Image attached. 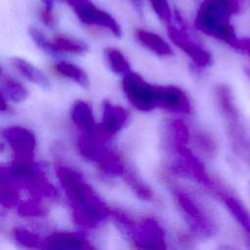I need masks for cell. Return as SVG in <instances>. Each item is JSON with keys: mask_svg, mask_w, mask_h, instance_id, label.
Instances as JSON below:
<instances>
[{"mask_svg": "<svg viewBox=\"0 0 250 250\" xmlns=\"http://www.w3.org/2000/svg\"><path fill=\"white\" fill-rule=\"evenodd\" d=\"M56 174L79 225L94 227L108 216L109 210L105 204L76 170L64 164H57Z\"/></svg>", "mask_w": 250, "mask_h": 250, "instance_id": "1", "label": "cell"}, {"mask_svg": "<svg viewBox=\"0 0 250 250\" xmlns=\"http://www.w3.org/2000/svg\"><path fill=\"white\" fill-rule=\"evenodd\" d=\"M240 9V0H203L197 10L194 26L205 35L242 53L241 38L231 21Z\"/></svg>", "mask_w": 250, "mask_h": 250, "instance_id": "2", "label": "cell"}, {"mask_svg": "<svg viewBox=\"0 0 250 250\" xmlns=\"http://www.w3.org/2000/svg\"><path fill=\"white\" fill-rule=\"evenodd\" d=\"M122 88L130 104L141 111H150L159 104L160 86L146 82L132 70L122 79Z\"/></svg>", "mask_w": 250, "mask_h": 250, "instance_id": "3", "label": "cell"}, {"mask_svg": "<svg viewBox=\"0 0 250 250\" xmlns=\"http://www.w3.org/2000/svg\"><path fill=\"white\" fill-rule=\"evenodd\" d=\"M118 220L129 229L132 241L139 250H167L164 231L155 220L148 218L137 225L124 215L118 216Z\"/></svg>", "mask_w": 250, "mask_h": 250, "instance_id": "4", "label": "cell"}, {"mask_svg": "<svg viewBox=\"0 0 250 250\" xmlns=\"http://www.w3.org/2000/svg\"><path fill=\"white\" fill-rule=\"evenodd\" d=\"M176 197L177 203L195 231L205 237L213 235L216 231V225L200 202L186 191L178 192Z\"/></svg>", "mask_w": 250, "mask_h": 250, "instance_id": "5", "label": "cell"}, {"mask_svg": "<svg viewBox=\"0 0 250 250\" xmlns=\"http://www.w3.org/2000/svg\"><path fill=\"white\" fill-rule=\"evenodd\" d=\"M3 138L14 154V162H32L36 147L33 133L21 126H9L2 132Z\"/></svg>", "mask_w": 250, "mask_h": 250, "instance_id": "6", "label": "cell"}, {"mask_svg": "<svg viewBox=\"0 0 250 250\" xmlns=\"http://www.w3.org/2000/svg\"><path fill=\"white\" fill-rule=\"evenodd\" d=\"M129 118V112L121 105L111 104L109 101L103 103V121L97 123L93 131L89 134L97 139L107 142L126 124Z\"/></svg>", "mask_w": 250, "mask_h": 250, "instance_id": "7", "label": "cell"}, {"mask_svg": "<svg viewBox=\"0 0 250 250\" xmlns=\"http://www.w3.org/2000/svg\"><path fill=\"white\" fill-rule=\"evenodd\" d=\"M70 6L82 22L106 28L115 36H121V27L115 19L105 11L96 7L90 0H75Z\"/></svg>", "mask_w": 250, "mask_h": 250, "instance_id": "8", "label": "cell"}, {"mask_svg": "<svg viewBox=\"0 0 250 250\" xmlns=\"http://www.w3.org/2000/svg\"><path fill=\"white\" fill-rule=\"evenodd\" d=\"M167 33L170 40L182 49L198 67H207L212 63V56L202 45L195 42L183 28L169 25Z\"/></svg>", "mask_w": 250, "mask_h": 250, "instance_id": "9", "label": "cell"}, {"mask_svg": "<svg viewBox=\"0 0 250 250\" xmlns=\"http://www.w3.org/2000/svg\"><path fill=\"white\" fill-rule=\"evenodd\" d=\"M232 219L239 225L247 237H250V209L233 192L218 186L214 189Z\"/></svg>", "mask_w": 250, "mask_h": 250, "instance_id": "10", "label": "cell"}, {"mask_svg": "<svg viewBox=\"0 0 250 250\" xmlns=\"http://www.w3.org/2000/svg\"><path fill=\"white\" fill-rule=\"evenodd\" d=\"M158 106L186 114L191 113L192 110L188 95L176 86H160Z\"/></svg>", "mask_w": 250, "mask_h": 250, "instance_id": "11", "label": "cell"}, {"mask_svg": "<svg viewBox=\"0 0 250 250\" xmlns=\"http://www.w3.org/2000/svg\"><path fill=\"white\" fill-rule=\"evenodd\" d=\"M45 250H93L85 238L75 232H55L45 240Z\"/></svg>", "mask_w": 250, "mask_h": 250, "instance_id": "12", "label": "cell"}, {"mask_svg": "<svg viewBox=\"0 0 250 250\" xmlns=\"http://www.w3.org/2000/svg\"><path fill=\"white\" fill-rule=\"evenodd\" d=\"M70 116L74 125L80 129L83 134H89L93 131L95 125V118L92 107L84 101H76L70 111Z\"/></svg>", "mask_w": 250, "mask_h": 250, "instance_id": "13", "label": "cell"}, {"mask_svg": "<svg viewBox=\"0 0 250 250\" xmlns=\"http://www.w3.org/2000/svg\"><path fill=\"white\" fill-rule=\"evenodd\" d=\"M11 62L15 69L21 74L24 78H26L28 81L36 84L37 86L43 88V89H49L50 88V81L45 76V74L39 70L36 66H34L29 62L25 61L21 58H13L11 60Z\"/></svg>", "mask_w": 250, "mask_h": 250, "instance_id": "14", "label": "cell"}, {"mask_svg": "<svg viewBox=\"0 0 250 250\" xmlns=\"http://www.w3.org/2000/svg\"><path fill=\"white\" fill-rule=\"evenodd\" d=\"M135 35L138 41L146 49L150 50L158 56L172 55V49L169 44L158 34L145 29H137Z\"/></svg>", "mask_w": 250, "mask_h": 250, "instance_id": "15", "label": "cell"}, {"mask_svg": "<svg viewBox=\"0 0 250 250\" xmlns=\"http://www.w3.org/2000/svg\"><path fill=\"white\" fill-rule=\"evenodd\" d=\"M1 95L12 103H21L28 97L26 88L14 77L2 73L1 76Z\"/></svg>", "mask_w": 250, "mask_h": 250, "instance_id": "16", "label": "cell"}, {"mask_svg": "<svg viewBox=\"0 0 250 250\" xmlns=\"http://www.w3.org/2000/svg\"><path fill=\"white\" fill-rule=\"evenodd\" d=\"M193 144L196 149L207 158H213L219 151V144L216 138L205 130H196L192 135Z\"/></svg>", "mask_w": 250, "mask_h": 250, "instance_id": "17", "label": "cell"}, {"mask_svg": "<svg viewBox=\"0 0 250 250\" xmlns=\"http://www.w3.org/2000/svg\"><path fill=\"white\" fill-rule=\"evenodd\" d=\"M55 68L60 74L73 80L79 86H81L83 88L89 87L90 81H89L87 73L82 68L77 66L76 64L68 62L61 61V62H57Z\"/></svg>", "mask_w": 250, "mask_h": 250, "instance_id": "18", "label": "cell"}, {"mask_svg": "<svg viewBox=\"0 0 250 250\" xmlns=\"http://www.w3.org/2000/svg\"><path fill=\"white\" fill-rule=\"evenodd\" d=\"M52 41L60 52L84 54L88 51V46L84 41L73 37L65 35H57L53 38Z\"/></svg>", "mask_w": 250, "mask_h": 250, "instance_id": "19", "label": "cell"}, {"mask_svg": "<svg viewBox=\"0 0 250 250\" xmlns=\"http://www.w3.org/2000/svg\"><path fill=\"white\" fill-rule=\"evenodd\" d=\"M104 55L111 71L114 73L124 76L131 71L128 61L119 50L109 47L104 50Z\"/></svg>", "mask_w": 250, "mask_h": 250, "instance_id": "20", "label": "cell"}, {"mask_svg": "<svg viewBox=\"0 0 250 250\" xmlns=\"http://www.w3.org/2000/svg\"><path fill=\"white\" fill-rule=\"evenodd\" d=\"M123 175L128 186L135 191V193L138 196L146 200H149L152 198L153 196L152 190L145 182H143L140 179V177L137 174H135L133 171L125 170Z\"/></svg>", "mask_w": 250, "mask_h": 250, "instance_id": "21", "label": "cell"}, {"mask_svg": "<svg viewBox=\"0 0 250 250\" xmlns=\"http://www.w3.org/2000/svg\"><path fill=\"white\" fill-rule=\"evenodd\" d=\"M14 236H15V239L19 243H21V245H23L27 248L44 249L45 242L41 241L40 237L37 234H35L25 229H21V228L15 229Z\"/></svg>", "mask_w": 250, "mask_h": 250, "instance_id": "22", "label": "cell"}, {"mask_svg": "<svg viewBox=\"0 0 250 250\" xmlns=\"http://www.w3.org/2000/svg\"><path fill=\"white\" fill-rule=\"evenodd\" d=\"M28 32H29V35L32 38V40L35 42V44L40 49H42L44 52L48 53L49 55H51L53 57L60 56V51L55 46L53 41H49L40 30H38L35 27H30Z\"/></svg>", "mask_w": 250, "mask_h": 250, "instance_id": "23", "label": "cell"}, {"mask_svg": "<svg viewBox=\"0 0 250 250\" xmlns=\"http://www.w3.org/2000/svg\"><path fill=\"white\" fill-rule=\"evenodd\" d=\"M171 133L173 137V144L175 146H181V145H187L189 140V130L187 126V124L180 119L173 120L170 124Z\"/></svg>", "mask_w": 250, "mask_h": 250, "instance_id": "24", "label": "cell"}, {"mask_svg": "<svg viewBox=\"0 0 250 250\" xmlns=\"http://www.w3.org/2000/svg\"><path fill=\"white\" fill-rule=\"evenodd\" d=\"M153 11L158 16V18L166 22L169 23L172 19V12L167 0H148Z\"/></svg>", "mask_w": 250, "mask_h": 250, "instance_id": "25", "label": "cell"}, {"mask_svg": "<svg viewBox=\"0 0 250 250\" xmlns=\"http://www.w3.org/2000/svg\"><path fill=\"white\" fill-rule=\"evenodd\" d=\"M20 212L23 215H29V216H41L44 213V209L40 204L37 203H25L22 204L20 208Z\"/></svg>", "mask_w": 250, "mask_h": 250, "instance_id": "26", "label": "cell"}, {"mask_svg": "<svg viewBox=\"0 0 250 250\" xmlns=\"http://www.w3.org/2000/svg\"><path fill=\"white\" fill-rule=\"evenodd\" d=\"M40 18L41 21L44 22L45 25L47 26H53L55 23V17L53 13V8H48V7H43L40 11Z\"/></svg>", "mask_w": 250, "mask_h": 250, "instance_id": "27", "label": "cell"}, {"mask_svg": "<svg viewBox=\"0 0 250 250\" xmlns=\"http://www.w3.org/2000/svg\"><path fill=\"white\" fill-rule=\"evenodd\" d=\"M241 45H242V53H244L250 59V37H242Z\"/></svg>", "mask_w": 250, "mask_h": 250, "instance_id": "28", "label": "cell"}, {"mask_svg": "<svg viewBox=\"0 0 250 250\" xmlns=\"http://www.w3.org/2000/svg\"><path fill=\"white\" fill-rule=\"evenodd\" d=\"M131 2L133 3L135 9L138 11V13H142L143 12V1L142 0H131Z\"/></svg>", "mask_w": 250, "mask_h": 250, "instance_id": "29", "label": "cell"}, {"mask_svg": "<svg viewBox=\"0 0 250 250\" xmlns=\"http://www.w3.org/2000/svg\"><path fill=\"white\" fill-rule=\"evenodd\" d=\"M41 2L44 4V6H45V7H48V8H53L54 0H41Z\"/></svg>", "mask_w": 250, "mask_h": 250, "instance_id": "30", "label": "cell"}, {"mask_svg": "<svg viewBox=\"0 0 250 250\" xmlns=\"http://www.w3.org/2000/svg\"><path fill=\"white\" fill-rule=\"evenodd\" d=\"M244 74L247 77V79L250 81V67H245L244 68Z\"/></svg>", "mask_w": 250, "mask_h": 250, "instance_id": "31", "label": "cell"}, {"mask_svg": "<svg viewBox=\"0 0 250 250\" xmlns=\"http://www.w3.org/2000/svg\"><path fill=\"white\" fill-rule=\"evenodd\" d=\"M247 239H248V242H249V245H250V237H247Z\"/></svg>", "mask_w": 250, "mask_h": 250, "instance_id": "32", "label": "cell"}]
</instances>
